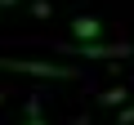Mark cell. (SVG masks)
I'll return each mask as SVG.
<instances>
[{
  "label": "cell",
  "mask_w": 134,
  "mask_h": 125,
  "mask_svg": "<svg viewBox=\"0 0 134 125\" xmlns=\"http://www.w3.org/2000/svg\"><path fill=\"white\" fill-rule=\"evenodd\" d=\"M23 125H49V121H45L40 112H27V121H23Z\"/></svg>",
  "instance_id": "5"
},
{
  "label": "cell",
  "mask_w": 134,
  "mask_h": 125,
  "mask_svg": "<svg viewBox=\"0 0 134 125\" xmlns=\"http://www.w3.org/2000/svg\"><path fill=\"white\" fill-rule=\"evenodd\" d=\"M58 49H63V54H72V58H98V62L134 54V45H103V40H63Z\"/></svg>",
  "instance_id": "2"
},
{
  "label": "cell",
  "mask_w": 134,
  "mask_h": 125,
  "mask_svg": "<svg viewBox=\"0 0 134 125\" xmlns=\"http://www.w3.org/2000/svg\"><path fill=\"white\" fill-rule=\"evenodd\" d=\"M14 5H18V0H0V14H5V9H14Z\"/></svg>",
  "instance_id": "6"
},
{
  "label": "cell",
  "mask_w": 134,
  "mask_h": 125,
  "mask_svg": "<svg viewBox=\"0 0 134 125\" xmlns=\"http://www.w3.org/2000/svg\"><path fill=\"white\" fill-rule=\"evenodd\" d=\"M0 72H18V76H40V81H76L81 72L72 62H40V58H5L0 54Z\"/></svg>",
  "instance_id": "1"
},
{
  "label": "cell",
  "mask_w": 134,
  "mask_h": 125,
  "mask_svg": "<svg viewBox=\"0 0 134 125\" xmlns=\"http://www.w3.org/2000/svg\"><path fill=\"white\" fill-rule=\"evenodd\" d=\"M125 98H130V89L125 85H112V89L98 94V107H125Z\"/></svg>",
  "instance_id": "4"
},
{
  "label": "cell",
  "mask_w": 134,
  "mask_h": 125,
  "mask_svg": "<svg viewBox=\"0 0 134 125\" xmlns=\"http://www.w3.org/2000/svg\"><path fill=\"white\" fill-rule=\"evenodd\" d=\"M5 98H9V94H5V89H0V103H5Z\"/></svg>",
  "instance_id": "7"
},
{
  "label": "cell",
  "mask_w": 134,
  "mask_h": 125,
  "mask_svg": "<svg viewBox=\"0 0 134 125\" xmlns=\"http://www.w3.org/2000/svg\"><path fill=\"white\" fill-rule=\"evenodd\" d=\"M103 22L94 18V14H81V18H72V40H103Z\"/></svg>",
  "instance_id": "3"
}]
</instances>
